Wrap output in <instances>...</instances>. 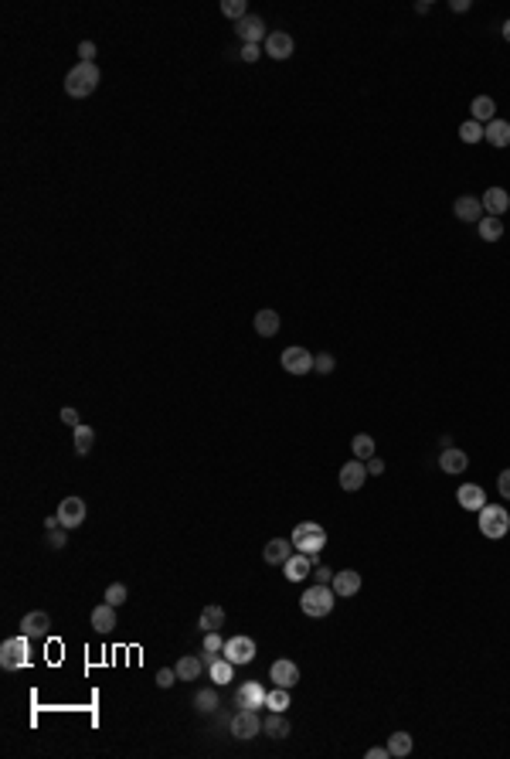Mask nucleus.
Segmentation results:
<instances>
[{"label": "nucleus", "mask_w": 510, "mask_h": 759, "mask_svg": "<svg viewBox=\"0 0 510 759\" xmlns=\"http://www.w3.org/2000/svg\"><path fill=\"white\" fill-rule=\"evenodd\" d=\"M99 82H102L99 65H96V62H79V65L65 75V92L72 96V99H85V96H92V92H96Z\"/></svg>", "instance_id": "obj_1"}, {"label": "nucleus", "mask_w": 510, "mask_h": 759, "mask_svg": "<svg viewBox=\"0 0 510 759\" xmlns=\"http://www.w3.org/2000/svg\"><path fill=\"white\" fill-rule=\"evenodd\" d=\"M289 541H293L296 552L317 558V555L323 552V545H327V532H323L317 521H300V524L293 528V538H289Z\"/></svg>", "instance_id": "obj_2"}, {"label": "nucleus", "mask_w": 510, "mask_h": 759, "mask_svg": "<svg viewBox=\"0 0 510 759\" xmlns=\"http://www.w3.org/2000/svg\"><path fill=\"white\" fill-rule=\"evenodd\" d=\"M28 640L31 637L17 634V637H7L0 643V668H4V671H21V668H28V660H31Z\"/></svg>", "instance_id": "obj_3"}, {"label": "nucleus", "mask_w": 510, "mask_h": 759, "mask_svg": "<svg viewBox=\"0 0 510 759\" xmlns=\"http://www.w3.org/2000/svg\"><path fill=\"white\" fill-rule=\"evenodd\" d=\"M334 603H337V592H334V586H323V583L310 586L303 592V600H300L306 617H327L334 609Z\"/></svg>", "instance_id": "obj_4"}, {"label": "nucleus", "mask_w": 510, "mask_h": 759, "mask_svg": "<svg viewBox=\"0 0 510 759\" xmlns=\"http://www.w3.org/2000/svg\"><path fill=\"white\" fill-rule=\"evenodd\" d=\"M480 532H483V538H504L510 532V515L507 507H500V504H487L483 511H480Z\"/></svg>", "instance_id": "obj_5"}, {"label": "nucleus", "mask_w": 510, "mask_h": 759, "mask_svg": "<svg viewBox=\"0 0 510 759\" xmlns=\"http://www.w3.org/2000/svg\"><path fill=\"white\" fill-rule=\"evenodd\" d=\"M232 736L242 739V742L262 736V719H259V712H252V708H238L235 715H232Z\"/></svg>", "instance_id": "obj_6"}, {"label": "nucleus", "mask_w": 510, "mask_h": 759, "mask_svg": "<svg viewBox=\"0 0 510 759\" xmlns=\"http://www.w3.org/2000/svg\"><path fill=\"white\" fill-rule=\"evenodd\" d=\"M221 654L228 657L232 664H252V660H255V640L252 637H232V640H225Z\"/></svg>", "instance_id": "obj_7"}, {"label": "nucleus", "mask_w": 510, "mask_h": 759, "mask_svg": "<svg viewBox=\"0 0 510 759\" xmlns=\"http://www.w3.org/2000/svg\"><path fill=\"white\" fill-rule=\"evenodd\" d=\"M279 361H283V368H286L289 375H310L313 371V354L306 347H286Z\"/></svg>", "instance_id": "obj_8"}, {"label": "nucleus", "mask_w": 510, "mask_h": 759, "mask_svg": "<svg viewBox=\"0 0 510 759\" xmlns=\"http://www.w3.org/2000/svg\"><path fill=\"white\" fill-rule=\"evenodd\" d=\"M364 480H368V463H364V460H351V463L340 466V487H344L347 494L361 490Z\"/></svg>", "instance_id": "obj_9"}, {"label": "nucleus", "mask_w": 510, "mask_h": 759, "mask_svg": "<svg viewBox=\"0 0 510 759\" xmlns=\"http://www.w3.org/2000/svg\"><path fill=\"white\" fill-rule=\"evenodd\" d=\"M266 695H269V691L262 688L259 681H245L235 695V708H252V712H259V708H266Z\"/></svg>", "instance_id": "obj_10"}, {"label": "nucleus", "mask_w": 510, "mask_h": 759, "mask_svg": "<svg viewBox=\"0 0 510 759\" xmlns=\"http://www.w3.org/2000/svg\"><path fill=\"white\" fill-rule=\"evenodd\" d=\"M313 562H317L313 555L293 552V555H289V558H286V562H283V575H286L289 583H303L306 575L313 572Z\"/></svg>", "instance_id": "obj_11"}, {"label": "nucleus", "mask_w": 510, "mask_h": 759, "mask_svg": "<svg viewBox=\"0 0 510 759\" xmlns=\"http://www.w3.org/2000/svg\"><path fill=\"white\" fill-rule=\"evenodd\" d=\"M204 671L211 674V681H215V685H228V681H232V674H235V664H232L225 654L218 657V654H208V651H204Z\"/></svg>", "instance_id": "obj_12"}, {"label": "nucleus", "mask_w": 510, "mask_h": 759, "mask_svg": "<svg viewBox=\"0 0 510 759\" xmlns=\"http://www.w3.org/2000/svg\"><path fill=\"white\" fill-rule=\"evenodd\" d=\"M269 681L272 685H279V688H293V685L300 681V668H296L289 657H279V660H272Z\"/></svg>", "instance_id": "obj_13"}, {"label": "nucleus", "mask_w": 510, "mask_h": 759, "mask_svg": "<svg viewBox=\"0 0 510 759\" xmlns=\"http://www.w3.org/2000/svg\"><path fill=\"white\" fill-rule=\"evenodd\" d=\"M58 518H62V528H79L85 521V500L82 497H65L58 504Z\"/></svg>", "instance_id": "obj_14"}, {"label": "nucleus", "mask_w": 510, "mask_h": 759, "mask_svg": "<svg viewBox=\"0 0 510 759\" xmlns=\"http://www.w3.org/2000/svg\"><path fill=\"white\" fill-rule=\"evenodd\" d=\"M48 626H51L48 613H45V609H31V613L21 620V634L31 637V640H41V637H48Z\"/></svg>", "instance_id": "obj_15"}, {"label": "nucleus", "mask_w": 510, "mask_h": 759, "mask_svg": "<svg viewBox=\"0 0 510 759\" xmlns=\"http://www.w3.org/2000/svg\"><path fill=\"white\" fill-rule=\"evenodd\" d=\"M293 52H296L293 35H286V31H269V38H266V55H269V58L283 62V58H289Z\"/></svg>", "instance_id": "obj_16"}, {"label": "nucleus", "mask_w": 510, "mask_h": 759, "mask_svg": "<svg viewBox=\"0 0 510 759\" xmlns=\"http://www.w3.org/2000/svg\"><path fill=\"white\" fill-rule=\"evenodd\" d=\"M235 31H238V38L245 41V45H259V41H266V21L262 18H255V14H249V18H242L235 24Z\"/></svg>", "instance_id": "obj_17"}, {"label": "nucleus", "mask_w": 510, "mask_h": 759, "mask_svg": "<svg viewBox=\"0 0 510 759\" xmlns=\"http://www.w3.org/2000/svg\"><path fill=\"white\" fill-rule=\"evenodd\" d=\"M334 592H337V600H347V596H357L361 592V572L354 569H344V572H334Z\"/></svg>", "instance_id": "obj_18"}, {"label": "nucleus", "mask_w": 510, "mask_h": 759, "mask_svg": "<svg viewBox=\"0 0 510 759\" xmlns=\"http://www.w3.org/2000/svg\"><path fill=\"white\" fill-rule=\"evenodd\" d=\"M453 215H456L459 222H480L483 218V201L473 198V194H463V198L453 201Z\"/></svg>", "instance_id": "obj_19"}, {"label": "nucleus", "mask_w": 510, "mask_h": 759, "mask_svg": "<svg viewBox=\"0 0 510 759\" xmlns=\"http://www.w3.org/2000/svg\"><path fill=\"white\" fill-rule=\"evenodd\" d=\"M459 497V507L463 511H483L487 507V494H483V487H476V483H463L456 490Z\"/></svg>", "instance_id": "obj_20"}, {"label": "nucleus", "mask_w": 510, "mask_h": 759, "mask_svg": "<svg viewBox=\"0 0 510 759\" xmlns=\"http://www.w3.org/2000/svg\"><path fill=\"white\" fill-rule=\"evenodd\" d=\"M289 555H293V541H289V538H272V541H266V549H262L266 566H283Z\"/></svg>", "instance_id": "obj_21"}, {"label": "nucleus", "mask_w": 510, "mask_h": 759, "mask_svg": "<svg viewBox=\"0 0 510 759\" xmlns=\"http://www.w3.org/2000/svg\"><path fill=\"white\" fill-rule=\"evenodd\" d=\"M507 208H510V194L504 188L483 191V211H487V215L500 218V215H507Z\"/></svg>", "instance_id": "obj_22"}, {"label": "nucleus", "mask_w": 510, "mask_h": 759, "mask_svg": "<svg viewBox=\"0 0 510 759\" xmlns=\"http://www.w3.org/2000/svg\"><path fill=\"white\" fill-rule=\"evenodd\" d=\"M92 630L96 634H113L116 630V606H109V603L96 606L92 609Z\"/></svg>", "instance_id": "obj_23"}, {"label": "nucleus", "mask_w": 510, "mask_h": 759, "mask_svg": "<svg viewBox=\"0 0 510 759\" xmlns=\"http://www.w3.org/2000/svg\"><path fill=\"white\" fill-rule=\"evenodd\" d=\"M483 140L490 147H510V123L507 120H490L483 126Z\"/></svg>", "instance_id": "obj_24"}, {"label": "nucleus", "mask_w": 510, "mask_h": 759, "mask_svg": "<svg viewBox=\"0 0 510 759\" xmlns=\"http://www.w3.org/2000/svg\"><path fill=\"white\" fill-rule=\"evenodd\" d=\"M174 671H177V678L181 681H198L204 671V657H194V654H184L177 664H174Z\"/></svg>", "instance_id": "obj_25"}, {"label": "nucleus", "mask_w": 510, "mask_h": 759, "mask_svg": "<svg viewBox=\"0 0 510 759\" xmlns=\"http://www.w3.org/2000/svg\"><path fill=\"white\" fill-rule=\"evenodd\" d=\"M439 466L446 470V473H463L466 466H470V456L463 453V449H456V446H449V449H442V456H439Z\"/></svg>", "instance_id": "obj_26"}, {"label": "nucleus", "mask_w": 510, "mask_h": 759, "mask_svg": "<svg viewBox=\"0 0 510 759\" xmlns=\"http://www.w3.org/2000/svg\"><path fill=\"white\" fill-rule=\"evenodd\" d=\"M262 732H266L269 739H286V736H289L286 712H272V715H266V722H262Z\"/></svg>", "instance_id": "obj_27"}, {"label": "nucleus", "mask_w": 510, "mask_h": 759, "mask_svg": "<svg viewBox=\"0 0 510 759\" xmlns=\"http://www.w3.org/2000/svg\"><path fill=\"white\" fill-rule=\"evenodd\" d=\"M255 334H259V337H276V334H279V313L276 310L255 313Z\"/></svg>", "instance_id": "obj_28"}, {"label": "nucleus", "mask_w": 510, "mask_h": 759, "mask_svg": "<svg viewBox=\"0 0 510 759\" xmlns=\"http://www.w3.org/2000/svg\"><path fill=\"white\" fill-rule=\"evenodd\" d=\"M470 113H473L476 123H490L497 120V103H493L490 96H476L473 103H470Z\"/></svg>", "instance_id": "obj_29"}, {"label": "nucleus", "mask_w": 510, "mask_h": 759, "mask_svg": "<svg viewBox=\"0 0 510 759\" xmlns=\"http://www.w3.org/2000/svg\"><path fill=\"white\" fill-rule=\"evenodd\" d=\"M388 753H391V759H405L408 753H412V736H408V732H391Z\"/></svg>", "instance_id": "obj_30"}, {"label": "nucleus", "mask_w": 510, "mask_h": 759, "mask_svg": "<svg viewBox=\"0 0 510 759\" xmlns=\"http://www.w3.org/2000/svg\"><path fill=\"white\" fill-rule=\"evenodd\" d=\"M480 239L483 242H500L504 239V218H480Z\"/></svg>", "instance_id": "obj_31"}, {"label": "nucleus", "mask_w": 510, "mask_h": 759, "mask_svg": "<svg viewBox=\"0 0 510 759\" xmlns=\"http://www.w3.org/2000/svg\"><path fill=\"white\" fill-rule=\"evenodd\" d=\"M351 453H354V460H371L374 456V436H368V432H357L354 443H351Z\"/></svg>", "instance_id": "obj_32"}, {"label": "nucleus", "mask_w": 510, "mask_h": 759, "mask_svg": "<svg viewBox=\"0 0 510 759\" xmlns=\"http://www.w3.org/2000/svg\"><path fill=\"white\" fill-rule=\"evenodd\" d=\"M72 443H75V453H89L92 449V443H96V429L92 426H75L72 429Z\"/></svg>", "instance_id": "obj_33"}, {"label": "nucleus", "mask_w": 510, "mask_h": 759, "mask_svg": "<svg viewBox=\"0 0 510 759\" xmlns=\"http://www.w3.org/2000/svg\"><path fill=\"white\" fill-rule=\"evenodd\" d=\"M194 705H198V712H201V715H215V712H218V691H215V688H201L198 695H194Z\"/></svg>", "instance_id": "obj_34"}, {"label": "nucleus", "mask_w": 510, "mask_h": 759, "mask_svg": "<svg viewBox=\"0 0 510 759\" xmlns=\"http://www.w3.org/2000/svg\"><path fill=\"white\" fill-rule=\"evenodd\" d=\"M221 623H225V609H221V606H204L201 620H198V626H201L204 634H208V630H218Z\"/></svg>", "instance_id": "obj_35"}, {"label": "nucleus", "mask_w": 510, "mask_h": 759, "mask_svg": "<svg viewBox=\"0 0 510 759\" xmlns=\"http://www.w3.org/2000/svg\"><path fill=\"white\" fill-rule=\"evenodd\" d=\"M266 708H269V712H286L289 708V688H279V685H276V688L266 695Z\"/></svg>", "instance_id": "obj_36"}, {"label": "nucleus", "mask_w": 510, "mask_h": 759, "mask_svg": "<svg viewBox=\"0 0 510 759\" xmlns=\"http://www.w3.org/2000/svg\"><path fill=\"white\" fill-rule=\"evenodd\" d=\"M221 14L238 24L242 18H249V4H245V0H225V4H221Z\"/></svg>", "instance_id": "obj_37"}, {"label": "nucleus", "mask_w": 510, "mask_h": 759, "mask_svg": "<svg viewBox=\"0 0 510 759\" xmlns=\"http://www.w3.org/2000/svg\"><path fill=\"white\" fill-rule=\"evenodd\" d=\"M459 140H463V143H480V140H483V123L466 120L459 126Z\"/></svg>", "instance_id": "obj_38"}, {"label": "nucleus", "mask_w": 510, "mask_h": 759, "mask_svg": "<svg viewBox=\"0 0 510 759\" xmlns=\"http://www.w3.org/2000/svg\"><path fill=\"white\" fill-rule=\"evenodd\" d=\"M126 600H130V589L123 586V583H113V586L106 589V603L109 606H123Z\"/></svg>", "instance_id": "obj_39"}, {"label": "nucleus", "mask_w": 510, "mask_h": 759, "mask_svg": "<svg viewBox=\"0 0 510 759\" xmlns=\"http://www.w3.org/2000/svg\"><path fill=\"white\" fill-rule=\"evenodd\" d=\"M334 368H337V358H334V354H327V351L313 358V371H320V375H330Z\"/></svg>", "instance_id": "obj_40"}, {"label": "nucleus", "mask_w": 510, "mask_h": 759, "mask_svg": "<svg viewBox=\"0 0 510 759\" xmlns=\"http://www.w3.org/2000/svg\"><path fill=\"white\" fill-rule=\"evenodd\" d=\"M177 681H181V678H177V671H174V668H160V671H157V688H174V685H177Z\"/></svg>", "instance_id": "obj_41"}, {"label": "nucleus", "mask_w": 510, "mask_h": 759, "mask_svg": "<svg viewBox=\"0 0 510 759\" xmlns=\"http://www.w3.org/2000/svg\"><path fill=\"white\" fill-rule=\"evenodd\" d=\"M65 545H68V528H55V532H48V549L62 552Z\"/></svg>", "instance_id": "obj_42"}, {"label": "nucleus", "mask_w": 510, "mask_h": 759, "mask_svg": "<svg viewBox=\"0 0 510 759\" xmlns=\"http://www.w3.org/2000/svg\"><path fill=\"white\" fill-rule=\"evenodd\" d=\"M221 647H225V640L218 637V630H208V634H204V651H208V654H218Z\"/></svg>", "instance_id": "obj_43"}, {"label": "nucleus", "mask_w": 510, "mask_h": 759, "mask_svg": "<svg viewBox=\"0 0 510 759\" xmlns=\"http://www.w3.org/2000/svg\"><path fill=\"white\" fill-rule=\"evenodd\" d=\"M238 58H242V62H249V65H252V62H259V58H262V48H259V45H245V48H242V55H238Z\"/></svg>", "instance_id": "obj_44"}, {"label": "nucleus", "mask_w": 510, "mask_h": 759, "mask_svg": "<svg viewBox=\"0 0 510 759\" xmlns=\"http://www.w3.org/2000/svg\"><path fill=\"white\" fill-rule=\"evenodd\" d=\"M62 422H65V426H72V429H75V426H82V422H79V409L65 405V409H62Z\"/></svg>", "instance_id": "obj_45"}, {"label": "nucleus", "mask_w": 510, "mask_h": 759, "mask_svg": "<svg viewBox=\"0 0 510 759\" xmlns=\"http://www.w3.org/2000/svg\"><path fill=\"white\" fill-rule=\"evenodd\" d=\"M313 575H317V583H323V586L334 583V569H327V566H313Z\"/></svg>", "instance_id": "obj_46"}, {"label": "nucleus", "mask_w": 510, "mask_h": 759, "mask_svg": "<svg viewBox=\"0 0 510 759\" xmlns=\"http://www.w3.org/2000/svg\"><path fill=\"white\" fill-rule=\"evenodd\" d=\"M497 490H500V497L510 500V470H504V473L497 477Z\"/></svg>", "instance_id": "obj_47"}, {"label": "nucleus", "mask_w": 510, "mask_h": 759, "mask_svg": "<svg viewBox=\"0 0 510 759\" xmlns=\"http://www.w3.org/2000/svg\"><path fill=\"white\" fill-rule=\"evenodd\" d=\"M79 58H82V62H92V58H96V45H92V41H82V45H79Z\"/></svg>", "instance_id": "obj_48"}, {"label": "nucleus", "mask_w": 510, "mask_h": 759, "mask_svg": "<svg viewBox=\"0 0 510 759\" xmlns=\"http://www.w3.org/2000/svg\"><path fill=\"white\" fill-rule=\"evenodd\" d=\"M391 753H388V746H371L368 749V759H388Z\"/></svg>", "instance_id": "obj_49"}, {"label": "nucleus", "mask_w": 510, "mask_h": 759, "mask_svg": "<svg viewBox=\"0 0 510 759\" xmlns=\"http://www.w3.org/2000/svg\"><path fill=\"white\" fill-rule=\"evenodd\" d=\"M368 473H374V477H381V473H385V463H381L378 456H371V460H368Z\"/></svg>", "instance_id": "obj_50"}, {"label": "nucleus", "mask_w": 510, "mask_h": 759, "mask_svg": "<svg viewBox=\"0 0 510 759\" xmlns=\"http://www.w3.org/2000/svg\"><path fill=\"white\" fill-rule=\"evenodd\" d=\"M449 7H453V14H463V11H470L473 4H470V0H449Z\"/></svg>", "instance_id": "obj_51"}, {"label": "nucleus", "mask_w": 510, "mask_h": 759, "mask_svg": "<svg viewBox=\"0 0 510 759\" xmlns=\"http://www.w3.org/2000/svg\"><path fill=\"white\" fill-rule=\"evenodd\" d=\"M55 528H62V518H58V515L45 518V532H55Z\"/></svg>", "instance_id": "obj_52"}, {"label": "nucleus", "mask_w": 510, "mask_h": 759, "mask_svg": "<svg viewBox=\"0 0 510 759\" xmlns=\"http://www.w3.org/2000/svg\"><path fill=\"white\" fill-rule=\"evenodd\" d=\"M415 11H419V14H429V11H432V0H419Z\"/></svg>", "instance_id": "obj_53"}, {"label": "nucleus", "mask_w": 510, "mask_h": 759, "mask_svg": "<svg viewBox=\"0 0 510 759\" xmlns=\"http://www.w3.org/2000/svg\"><path fill=\"white\" fill-rule=\"evenodd\" d=\"M504 38H507V41H510V21H507V24H504Z\"/></svg>", "instance_id": "obj_54"}]
</instances>
